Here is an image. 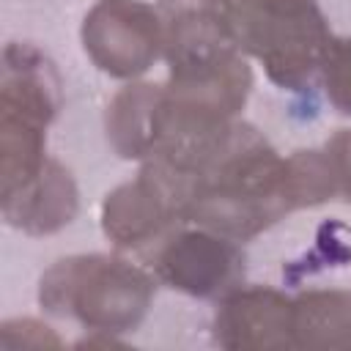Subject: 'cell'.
<instances>
[{"mask_svg":"<svg viewBox=\"0 0 351 351\" xmlns=\"http://www.w3.org/2000/svg\"><path fill=\"white\" fill-rule=\"evenodd\" d=\"M140 170L167 192L181 225H197L236 241H247L296 211L285 156L241 118L222 145L195 167L173 170L140 162Z\"/></svg>","mask_w":351,"mask_h":351,"instance_id":"cell-1","label":"cell"},{"mask_svg":"<svg viewBox=\"0 0 351 351\" xmlns=\"http://www.w3.org/2000/svg\"><path fill=\"white\" fill-rule=\"evenodd\" d=\"M208 11L228 38L255 58L269 82L302 90L318 74L332 30L315 0H159V11Z\"/></svg>","mask_w":351,"mask_h":351,"instance_id":"cell-2","label":"cell"},{"mask_svg":"<svg viewBox=\"0 0 351 351\" xmlns=\"http://www.w3.org/2000/svg\"><path fill=\"white\" fill-rule=\"evenodd\" d=\"M156 293V277L112 252L58 258L38 277L44 313L71 318L88 332L137 329Z\"/></svg>","mask_w":351,"mask_h":351,"instance_id":"cell-3","label":"cell"},{"mask_svg":"<svg viewBox=\"0 0 351 351\" xmlns=\"http://www.w3.org/2000/svg\"><path fill=\"white\" fill-rule=\"evenodd\" d=\"M90 63L112 80L143 77L165 49V16L145 0H96L80 27Z\"/></svg>","mask_w":351,"mask_h":351,"instance_id":"cell-4","label":"cell"},{"mask_svg":"<svg viewBox=\"0 0 351 351\" xmlns=\"http://www.w3.org/2000/svg\"><path fill=\"white\" fill-rule=\"evenodd\" d=\"M159 282L197 299H222L244 280V252L236 239L195 228L170 233L154 258Z\"/></svg>","mask_w":351,"mask_h":351,"instance_id":"cell-5","label":"cell"},{"mask_svg":"<svg viewBox=\"0 0 351 351\" xmlns=\"http://www.w3.org/2000/svg\"><path fill=\"white\" fill-rule=\"evenodd\" d=\"M214 343L230 351L293 348V296L269 285H239L214 313Z\"/></svg>","mask_w":351,"mask_h":351,"instance_id":"cell-6","label":"cell"},{"mask_svg":"<svg viewBox=\"0 0 351 351\" xmlns=\"http://www.w3.org/2000/svg\"><path fill=\"white\" fill-rule=\"evenodd\" d=\"M99 222L101 233L118 250L148 247L159 239H167L173 228L181 225L173 200L145 170L104 195Z\"/></svg>","mask_w":351,"mask_h":351,"instance_id":"cell-7","label":"cell"},{"mask_svg":"<svg viewBox=\"0 0 351 351\" xmlns=\"http://www.w3.org/2000/svg\"><path fill=\"white\" fill-rule=\"evenodd\" d=\"M0 208L8 228L27 236H49L77 217L80 189L71 170L49 156L27 184L0 197Z\"/></svg>","mask_w":351,"mask_h":351,"instance_id":"cell-8","label":"cell"},{"mask_svg":"<svg viewBox=\"0 0 351 351\" xmlns=\"http://www.w3.org/2000/svg\"><path fill=\"white\" fill-rule=\"evenodd\" d=\"M162 85L132 80L107 104L104 132L110 148L121 159L145 162L159 137Z\"/></svg>","mask_w":351,"mask_h":351,"instance_id":"cell-9","label":"cell"},{"mask_svg":"<svg viewBox=\"0 0 351 351\" xmlns=\"http://www.w3.org/2000/svg\"><path fill=\"white\" fill-rule=\"evenodd\" d=\"M293 348H351V291L321 288L296 293Z\"/></svg>","mask_w":351,"mask_h":351,"instance_id":"cell-10","label":"cell"},{"mask_svg":"<svg viewBox=\"0 0 351 351\" xmlns=\"http://www.w3.org/2000/svg\"><path fill=\"white\" fill-rule=\"evenodd\" d=\"M318 77L329 104L337 112L351 115V36H332L324 49Z\"/></svg>","mask_w":351,"mask_h":351,"instance_id":"cell-11","label":"cell"},{"mask_svg":"<svg viewBox=\"0 0 351 351\" xmlns=\"http://www.w3.org/2000/svg\"><path fill=\"white\" fill-rule=\"evenodd\" d=\"M0 343L5 348H58L60 337L52 332V326L36 321V318H11L0 324Z\"/></svg>","mask_w":351,"mask_h":351,"instance_id":"cell-12","label":"cell"},{"mask_svg":"<svg viewBox=\"0 0 351 351\" xmlns=\"http://www.w3.org/2000/svg\"><path fill=\"white\" fill-rule=\"evenodd\" d=\"M321 148L335 176L337 200L351 203V129H337Z\"/></svg>","mask_w":351,"mask_h":351,"instance_id":"cell-13","label":"cell"}]
</instances>
